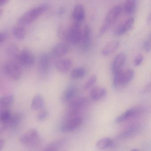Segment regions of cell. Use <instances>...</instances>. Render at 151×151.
Segmentation results:
<instances>
[{
  "label": "cell",
  "instance_id": "25",
  "mask_svg": "<svg viewBox=\"0 0 151 151\" xmlns=\"http://www.w3.org/2000/svg\"><path fill=\"white\" fill-rule=\"evenodd\" d=\"M137 0H125L124 9L125 14L128 15L132 14L137 8Z\"/></svg>",
  "mask_w": 151,
  "mask_h": 151
},
{
  "label": "cell",
  "instance_id": "15",
  "mask_svg": "<svg viewBox=\"0 0 151 151\" xmlns=\"http://www.w3.org/2000/svg\"><path fill=\"white\" fill-rule=\"evenodd\" d=\"M72 65V60L69 59H61L55 63V68L61 73H66L68 71Z\"/></svg>",
  "mask_w": 151,
  "mask_h": 151
},
{
  "label": "cell",
  "instance_id": "16",
  "mask_svg": "<svg viewBox=\"0 0 151 151\" xmlns=\"http://www.w3.org/2000/svg\"><path fill=\"white\" fill-rule=\"evenodd\" d=\"M77 93V90L74 86L67 87L63 93L61 100L64 102H70L75 99Z\"/></svg>",
  "mask_w": 151,
  "mask_h": 151
},
{
  "label": "cell",
  "instance_id": "33",
  "mask_svg": "<svg viewBox=\"0 0 151 151\" xmlns=\"http://www.w3.org/2000/svg\"><path fill=\"white\" fill-rule=\"evenodd\" d=\"M49 116V112L47 110H43L40 112L37 116L38 120L43 121L47 118Z\"/></svg>",
  "mask_w": 151,
  "mask_h": 151
},
{
  "label": "cell",
  "instance_id": "13",
  "mask_svg": "<svg viewBox=\"0 0 151 151\" xmlns=\"http://www.w3.org/2000/svg\"><path fill=\"white\" fill-rule=\"evenodd\" d=\"M72 17L75 22L80 23L83 21L85 17V11L83 5L78 4L75 6L72 11Z\"/></svg>",
  "mask_w": 151,
  "mask_h": 151
},
{
  "label": "cell",
  "instance_id": "18",
  "mask_svg": "<svg viewBox=\"0 0 151 151\" xmlns=\"http://www.w3.org/2000/svg\"><path fill=\"white\" fill-rule=\"evenodd\" d=\"M125 61V55L123 53H120L115 57L113 64L112 70L114 74L122 70V68L124 64Z\"/></svg>",
  "mask_w": 151,
  "mask_h": 151
},
{
  "label": "cell",
  "instance_id": "10",
  "mask_svg": "<svg viewBox=\"0 0 151 151\" xmlns=\"http://www.w3.org/2000/svg\"><path fill=\"white\" fill-rule=\"evenodd\" d=\"M143 109L141 107H134L126 110L124 113L118 116L115 119L116 123H121L128 120L129 118L134 117L143 113Z\"/></svg>",
  "mask_w": 151,
  "mask_h": 151
},
{
  "label": "cell",
  "instance_id": "20",
  "mask_svg": "<svg viewBox=\"0 0 151 151\" xmlns=\"http://www.w3.org/2000/svg\"><path fill=\"white\" fill-rule=\"evenodd\" d=\"M67 140L65 139H60L49 143L46 146L44 150L45 151H58L65 146Z\"/></svg>",
  "mask_w": 151,
  "mask_h": 151
},
{
  "label": "cell",
  "instance_id": "23",
  "mask_svg": "<svg viewBox=\"0 0 151 151\" xmlns=\"http://www.w3.org/2000/svg\"><path fill=\"white\" fill-rule=\"evenodd\" d=\"M45 104V99L40 95H35L33 98L31 104V108L33 110H38L44 107Z\"/></svg>",
  "mask_w": 151,
  "mask_h": 151
},
{
  "label": "cell",
  "instance_id": "2",
  "mask_svg": "<svg viewBox=\"0 0 151 151\" xmlns=\"http://www.w3.org/2000/svg\"><path fill=\"white\" fill-rule=\"evenodd\" d=\"M122 11V7L120 5H116L109 9L107 14L104 23L102 24L100 34L103 35L106 32L111 26L115 22L121 14Z\"/></svg>",
  "mask_w": 151,
  "mask_h": 151
},
{
  "label": "cell",
  "instance_id": "7",
  "mask_svg": "<svg viewBox=\"0 0 151 151\" xmlns=\"http://www.w3.org/2000/svg\"><path fill=\"white\" fill-rule=\"evenodd\" d=\"M83 122V119L80 116L68 117L61 127V130L64 132L74 131L80 127Z\"/></svg>",
  "mask_w": 151,
  "mask_h": 151
},
{
  "label": "cell",
  "instance_id": "29",
  "mask_svg": "<svg viewBox=\"0 0 151 151\" xmlns=\"http://www.w3.org/2000/svg\"><path fill=\"white\" fill-rule=\"evenodd\" d=\"M14 100V96L12 94L4 95L0 99V104L3 107H7L13 103Z\"/></svg>",
  "mask_w": 151,
  "mask_h": 151
},
{
  "label": "cell",
  "instance_id": "26",
  "mask_svg": "<svg viewBox=\"0 0 151 151\" xmlns=\"http://www.w3.org/2000/svg\"><path fill=\"white\" fill-rule=\"evenodd\" d=\"M114 142L110 138L104 137L100 139L96 144V147L99 150H103L111 147Z\"/></svg>",
  "mask_w": 151,
  "mask_h": 151
},
{
  "label": "cell",
  "instance_id": "24",
  "mask_svg": "<svg viewBox=\"0 0 151 151\" xmlns=\"http://www.w3.org/2000/svg\"><path fill=\"white\" fill-rule=\"evenodd\" d=\"M20 52L21 51H19L17 46L14 44H10L6 48V53L8 55L11 59H13L12 60L17 62L18 60Z\"/></svg>",
  "mask_w": 151,
  "mask_h": 151
},
{
  "label": "cell",
  "instance_id": "1",
  "mask_svg": "<svg viewBox=\"0 0 151 151\" xmlns=\"http://www.w3.org/2000/svg\"><path fill=\"white\" fill-rule=\"evenodd\" d=\"M50 7L49 4H44L31 9L18 18L17 23L23 26L30 24L47 11Z\"/></svg>",
  "mask_w": 151,
  "mask_h": 151
},
{
  "label": "cell",
  "instance_id": "12",
  "mask_svg": "<svg viewBox=\"0 0 151 151\" xmlns=\"http://www.w3.org/2000/svg\"><path fill=\"white\" fill-rule=\"evenodd\" d=\"M69 47L66 43H59L52 49L51 55L54 58H58L65 55L68 52Z\"/></svg>",
  "mask_w": 151,
  "mask_h": 151
},
{
  "label": "cell",
  "instance_id": "27",
  "mask_svg": "<svg viewBox=\"0 0 151 151\" xmlns=\"http://www.w3.org/2000/svg\"><path fill=\"white\" fill-rule=\"evenodd\" d=\"M12 33L17 39L20 40H23L26 34V31L23 25L15 26L12 29Z\"/></svg>",
  "mask_w": 151,
  "mask_h": 151
},
{
  "label": "cell",
  "instance_id": "39",
  "mask_svg": "<svg viewBox=\"0 0 151 151\" xmlns=\"http://www.w3.org/2000/svg\"><path fill=\"white\" fill-rule=\"evenodd\" d=\"M9 0H0V4H1V6H3L4 5H6Z\"/></svg>",
  "mask_w": 151,
  "mask_h": 151
},
{
  "label": "cell",
  "instance_id": "5",
  "mask_svg": "<svg viewBox=\"0 0 151 151\" xmlns=\"http://www.w3.org/2000/svg\"><path fill=\"white\" fill-rule=\"evenodd\" d=\"M87 99L85 97L75 98L70 103L68 111V118L77 116L78 113L83 109L87 103Z\"/></svg>",
  "mask_w": 151,
  "mask_h": 151
},
{
  "label": "cell",
  "instance_id": "36",
  "mask_svg": "<svg viewBox=\"0 0 151 151\" xmlns=\"http://www.w3.org/2000/svg\"><path fill=\"white\" fill-rule=\"evenodd\" d=\"M7 34L6 32H1L0 33V44L2 45L5 42L7 38Z\"/></svg>",
  "mask_w": 151,
  "mask_h": 151
},
{
  "label": "cell",
  "instance_id": "4",
  "mask_svg": "<svg viewBox=\"0 0 151 151\" xmlns=\"http://www.w3.org/2000/svg\"><path fill=\"white\" fill-rule=\"evenodd\" d=\"M19 140L23 145L27 146H36L39 144L40 137L37 130L32 129L22 135Z\"/></svg>",
  "mask_w": 151,
  "mask_h": 151
},
{
  "label": "cell",
  "instance_id": "31",
  "mask_svg": "<svg viewBox=\"0 0 151 151\" xmlns=\"http://www.w3.org/2000/svg\"><path fill=\"white\" fill-rule=\"evenodd\" d=\"M68 29L63 26H60L58 29V36L60 39L67 42Z\"/></svg>",
  "mask_w": 151,
  "mask_h": 151
},
{
  "label": "cell",
  "instance_id": "38",
  "mask_svg": "<svg viewBox=\"0 0 151 151\" xmlns=\"http://www.w3.org/2000/svg\"><path fill=\"white\" fill-rule=\"evenodd\" d=\"M4 144H5V141L4 139H0V151H1L4 147Z\"/></svg>",
  "mask_w": 151,
  "mask_h": 151
},
{
  "label": "cell",
  "instance_id": "3",
  "mask_svg": "<svg viewBox=\"0 0 151 151\" xmlns=\"http://www.w3.org/2000/svg\"><path fill=\"white\" fill-rule=\"evenodd\" d=\"M21 65L17 62L10 60L4 64L3 70L6 76L10 79L17 80L20 79L22 75Z\"/></svg>",
  "mask_w": 151,
  "mask_h": 151
},
{
  "label": "cell",
  "instance_id": "11",
  "mask_svg": "<svg viewBox=\"0 0 151 151\" xmlns=\"http://www.w3.org/2000/svg\"><path fill=\"white\" fill-rule=\"evenodd\" d=\"M50 66V59L47 54H42L39 58L38 70L40 75L45 76L49 71Z\"/></svg>",
  "mask_w": 151,
  "mask_h": 151
},
{
  "label": "cell",
  "instance_id": "34",
  "mask_svg": "<svg viewBox=\"0 0 151 151\" xmlns=\"http://www.w3.org/2000/svg\"><path fill=\"white\" fill-rule=\"evenodd\" d=\"M143 60V55L142 54H139L135 57L134 64L136 66H139L141 64Z\"/></svg>",
  "mask_w": 151,
  "mask_h": 151
},
{
  "label": "cell",
  "instance_id": "40",
  "mask_svg": "<svg viewBox=\"0 0 151 151\" xmlns=\"http://www.w3.org/2000/svg\"><path fill=\"white\" fill-rule=\"evenodd\" d=\"M147 22H151V13L149 14L148 15V17L147 18Z\"/></svg>",
  "mask_w": 151,
  "mask_h": 151
},
{
  "label": "cell",
  "instance_id": "19",
  "mask_svg": "<svg viewBox=\"0 0 151 151\" xmlns=\"http://www.w3.org/2000/svg\"><path fill=\"white\" fill-rule=\"evenodd\" d=\"M135 72L132 69L122 70L120 76V86H125L129 84L134 78Z\"/></svg>",
  "mask_w": 151,
  "mask_h": 151
},
{
  "label": "cell",
  "instance_id": "37",
  "mask_svg": "<svg viewBox=\"0 0 151 151\" xmlns=\"http://www.w3.org/2000/svg\"><path fill=\"white\" fill-rule=\"evenodd\" d=\"M151 91V83L148 84L147 86L145 87V90H144V91L145 92H148L150 91Z\"/></svg>",
  "mask_w": 151,
  "mask_h": 151
},
{
  "label": "cell",
  "instance_id": "28",
  "mask_svg": "<svg viewBox=\"0 0 151 151\" xmlns=\"http://www.w3.org/2000/svg\"><path fill=\"white\" fill-rule=\"evenodd\" d=\"M86 70L83 67H79L74 69L71 71L70 76L74 79H79L84 76Z\"/></svg>",
  "mask_w": 151,
  "mask_h": 151
},
{
  "label": "cell",
  "instance_id": "35",
  "mask_svg": "<svg viewBox=\"0 0 151 151\" xmlns=\"http://www.w3.org/2000/svg\"><path fill=\"white\" fill-rule=\"evenodd\" d=\"M143 47L144 51L146 52H149L151 51V44L148 40L144 42Z\"/></svg>",
  "mask_w": 151,
  "mask_h": 151
},
{
  "label": "cell",
  "instance_id": "17",
  "mask_svg": "<svg viewBox=\"0 0 151 151\" xmlns=\"http://www.w3.org/2000/svg\"><path fill=\"white\" fill-rule=\"evenodd\" d=\"M134 22L133 18H131L128 19L116 28L115 31V34L116 36H120L125 34L132 28Z\"/></svg>",
  "mask_w": 151,
  "mask_h": 151
},
{
  "label": "cell",
  "instance_id": "22",
  "mask_svg": "<svg viewBox=\"0 0 151 151\" xmlns=\"http://www.w3.org/2000/svg\"><path fill=\"white\" fill-rule=\"evenodd\" d=\"M22 117L21 115L18 113L12 114L9 121L4 126L6 129H15L19 126L22 121Z\"/></svg>",
  "mask_w": 151,
  "mask_h": 151
},
{
  "label": "cell",
  "instance_id": "6",
  "mask_svg": "<svg viewBox=\"0 0 151 151\" xmlns=\"http://www.w3.org/2000/svg\"><path fill=\"white\" fill-rule=\"evenodd\" d=\"M80 24L75 22L68 29L67 42L74 45L80 43L83 33Z\"/></svg>",
  "mask_w": 151,
  "mask_h": 151
},
{
  "label": "cell",
  "instance_id": "32",
  "mask_svg": "<svg viewBox=\"0 0 151 151\" xmlns=\"http://www.w3.org/2000/svg\"><path fill=\"white\" fill-rule=\"evenodd\" d=\"M97 80V77L96 75H93L87 80L84 86V89L87 90L91 88Z\"/></svg>",
  "mask_w": 151,
  "mask_h": 151
},
{
  "label": "cell",
  "instance_id": "8",
  "mask_svg": "<svg viewBox=\"0 0 151 151\" xmlns=\"http://www.w3.org/2000/svg\"><path fill=\"white\" fill-rule=\"evenodd\" d=\"M17 62L22 66L28 68L34 64L35 57L30 50L24 48L20 52Z\"/></svg>",
  "mask_w": 151,
  "mask_h": 151
},
{
  "label": "cell",
  "instance_id": "21",
  "mask_svg": "<svg viewBox=\"0 0 151 151\" xmlns=\"http://www.w3.org/2000/svg\"><path fill=\"white\" fill-rule=\"evenodd\" d=\"M119 45V41L117 40L110 41L103 47L101 51V53L104 56H108L115 52L117 49Z\"/></svg>",
  "mask_w": 151,
  "mask_h": 151
},
{
  "label": "cell",
  "instance_id": "9",
  "mask_svg": "<svg viewBox=\"0 0 151 151\" xmlns=\"http://www.w3.org/2000/svg\"><path fill=\"white\" fill-rule=\"evenodd\" d=\"M92 44V32L91 27L88 24L85 25L83 29L82 38L79 44L83 51L89 50Z\"/></svg>",
  "mask_w": 151,
  "mask_h": 151
},
{
  "label": "cell",
  "instance_id": "30",
  "mask_svg": "<svg viewBox=\"0 0 151 151\" xmlns=\"http://www.w3.org/2000/svg\"><path fill=\"white\" fill-rule=\"evenodd\" d=\"M12 114L7 109H3L0 113V120L3 124H6L11 118Z\"/></svg>",
  "mask_w": 151,
  "mask_h": 151
},
{
  "label": "cell",
  "instance_id": "14",
  "mask_svg": "<svg viewBox=\"0 0 151 151\" xmlns=\"http://www.w3.org/2000/svg\"><path fill=\"white\" fill-rule=\"evenodd\" d=\"M107 91L104 87L96 86L93 87L90 92V97L92 100L98 101L106 97Z\"/></svg>",
  "mask_w": 151,
  "mask_h": 151
}]
</instances>
